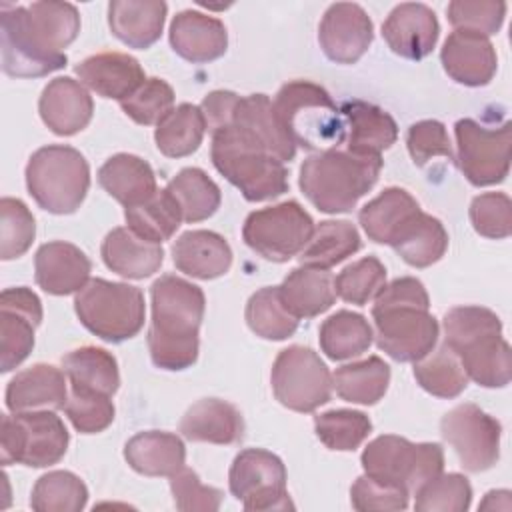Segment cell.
Wrapping results in <instances>:
<instances>
[{
	"label": "cell",
	"mask_w": 512,
	"mask_h": 512,
	"mask_svg": "<svg viewBox=\"0 0 512 512\" xmlns=\"http://www.w3.org/2000/svg\"><path fill=\"white\" fill-rule=\"evenodd\" d=\"M364 474L396 484L414 494L444 470V452L436 442L414 444L402 436L374 438L360 456Z\"/></svg>",
	"instance_id": "8fae6325"
},
{
	"label": "cell",
	"mask_w": 512,
	"mask_h": 512,
	"mask_svg": "<svg viewBox=\"0 0 512 512\" xmlns=\"http://www.w3.org/2000/svg\"><path fill=\"white\" fill-rule=\"evenodd\" d=\"M314 428L320 442L338 452L356 450L372 432V422L358 410H328L314 416Z\"/></svg>",
	"instance_id": "7dc6e473"
},
{
	"label": "cell",
	"mask_w": 512,
	"mask_h": 512,
	"mask_svg": "<svg viewBox=\"0 0 512 512\" xmlns=\"http://www.w3.org/2000/svg\"><path fill=\"white\" fill-rule=\"evenodd\" d=\"M346 122V150L356 154L380 156L398 138V126L394 118L378 108L376 104L364 100H346L340 106Z\"/></svg>",
	"instance_id": "83f0119b"
},
{
	"label": "cell",
	"mask_w": 512,
	"mask_h": 512,
	"mask_svg": "<svg viewBox=\"0 0 512 512\" xmlns=\"http://www.w3.org/2000/svg\"><path fill=\"white\" fill-rule=\"evenodd\" d=\"M70 434L52 410H26L2 416L0 426V460L46 468L62 460Z\"/></svg>",
	"instance_id": "30bf717a"
},
{
	"label": "cell",
	"mask_w": 512,
	"mask_h": 512,
	"mask_svg": "<svg viewBox=\"0 0 512 512\" xmlns=\"http://www.w3.org/2000/svg\"><path fill=\"white\" fill-rule=\"evenodd\" d=\"M42 122L58 136H72L84 130L92 118L94 102L82 82L68 76L54 78L38 100Z\"/></svg>",
	"instance_id": "7402d4cb"
},
{
	"label": "cell",
	"mask_w": 512,
	"mask_h": 512,
	"mask_svg": "<svg viewBox=\"0 0 512 512\" xmlns=\"http://www.w3.org/2000/svg\"><path fill=\"white\" fill-rule=\"evenodd\" d=\"M408 490L376 480L368 474L356 478V482L350 488V502L352 508L360 512L370 510H406L408 508Z\"/></svg>",
	"instance_id": "9f6ffc18"
},
{
	"label": "cell",
	"mask_w": 512,
	"mask_h": 512,
	"mask_svg": "<svg viewBox=\"0 0 512 512\" xmlns=\"http://www.w3.org/2000/svg\"><path fill=\"white\" fill-rule=\"evenodd\" d=\"M62 368L70 380V386L78 390L112 396L120 386L116 358L104 348H76L62 358Z\"/></svg>",
	"instance_id": "8d00e7d4"
},
{
	"label": "cell",
	"mask_w": 512,
	"mask_h": 512,
	"mask_svg": "<svg viewBox=\"0 0 512 512\" xmlns=\"http://www.w3.org/2000/svg\"><path fill=\"white\" fill-rule=\"evenodd\" d=\"M80 32V14L68 2L2 4V70L14 78H38L66 66L68 48Z\"/></svg>",
	"instance_id": "6da1fadb"
},
{
	"label": "cell",
	"mask_w": 512,
	"mask_h": 512,
	"mask_svg": "<svg viewBox=\"0 0 512 512\" xmlns=\"http://www.w3.org/2000/svg\"><path fill=\"white\" fill-rule=\"evenodd\" d=\"M312 232L314 220L296 200L254 210L242 226L246 246L270 262H286L300 254Z\"/></svg>",
	"instance_id": "7c38bea8"
},
{
	"label": "cell",
	"mask_w": 512,
	"mask_h": 512,
	"mask_svg": "<svg viewBox=\"0 0 512 512\" xmlns=\"http://www.w3.org/2000/svg\"><path fill=\"white\" fill-rule=\"evenodd\" d=\"M98 184L124 208L148 200L156 188L152 166L134 154H114L98 170Z\"/></svg>",
	"instance_id": "4dcf8cb0"
},
{
	"label": "cell",
	"mask_w": 512,
	"mask_h": 512,
	"mask_svg": "<svg viewBox=\"0 0 512 512\" xmlns=\"http://www.w3.org/2000/svg\"><path fill=\"white\" fill-rule=\"evenodd\" d=\"M382 158L330 148L308 156L300 166V190L326 214L350 212L378 182Z\"/></svg>",
	"instance_id": "5b68a950"
},
{
	"label": "cell",
	"mask_w": 512,
	"mask_h": 512,
	"mask_svg": "<svg viewBox=\"0 0 512 512\" xmlns=\"http://www.w3.org/2000/svg\"><path fill=\"white\" fill-rule=\"evenodd\" d=\"M418 210L420 206L410 196V192L390 186L362 206V210L358 212V222L370 240L390 246L396 232Z\"/></svg>",
	"instance_id": "d590c367"
},
{
	"label": "cell",
	"mask_w": 512,
	"mask_h": 512,
	"mask_svg": "<svg viewBox=\"0 0 512 512\" xmlns=\"http://www.w3.org/2000/svg\"><path fill=\"white\" fill-rule=\"evenodd\" d=\"M64 412L72 426L82 434L102 432L114 420V404L110 396L78 388H72Z\"/></svg>",
	"instance_id": "f5cc1de1"
},
{
	"label": "cell",
	"mask_w": 512,
	"mask_h": 512,
	"mask_svg": "<svg viewBox=\"0 0 512 512\" xmlns=\"http://www.w3.org/2000/svg\"><path fill=\"white\" fill-rule=\"evenodd\" d=\"M386 284V268L376 256L360 258L348 264L336 278V296L344 302L364 306L368 300L376 298Z\"/></svg>",
	"instance_id": "681fc988"
},
{
	"label": "cell",
	"mask_w": 512,
	"mask_h": 512,
	"mask_svg": "<svg viewBox=\"0 0 512 512\" xmlns=\"http://www.w3.org/2000/svg\"><path fill=\"white\" fill-rule=\"evenodd\" d=\"M42 322L40 298L26 286L0 294V370L10 372L34 348V330Z\"/></svg>",
	"instance_id": "e0dca14e"
},
{
	"label": "cell",
	"mask_w": 512,
	"mask_h": 512,
	"mask_svg": "<svg viewBox=\"0 0 512 512\" xmlns=\"http://www.w3.org/2000/svg\"><path fill=\"white\" fill-rule=\"evenodd\" d=\"M428 308L430 298L418 278L384 284L372 306L378 348L398 362H416L432 352L440 328Z\"/></svg>",
	"instance_id": "3957f363"
},
{
	"label": "cell",
	"mask_w": 512,
	"mask_h": 512,
	"mask_svg": "<svg viewBox=\"0 0 512 512\" xmlns=\"http://www.w3.org/2000/svg\"><path fill=\"white\" fill-rule=\"evenodd\" d=\"M444 344L464 372L484 388H502L512 376V352L502 322L484 306H456L444 314Z\"/></svg>",
	"instance_id": "277c9868"
},
{
	"label": "cell",
	"mask_w": 512,
	"mask_h": 512,
	"mask_svg": "<svg viewBox=\"0 0 512 512\" xmlns=\"http://www.w3.org/2000/svg\"><path fill=\"white\" fill-rule=\"evenodd\" d=\"M276 116L296 146L304 150L338 148L346 138V122L330 94L314 82L284 84L274 100Z\"/></svg>",
	"instance_id": "52a82bcc"
},
{
	"label": "cell",
	"mask_w": 512,
	"mask_h": 512,
	"mask_svg": "<svg viewBox=\"0 0 512 512\" xmlns=\"http://www.w3.org/2000/svg\"><path fill=\"white\" fill-rule=\"evenodd\" d=\"M372 338L374 334L368 320L362 314L350 310H340L326 318L318 332L320 348L330 360L360 356L370 348Z\"/></svg>",
	"instance_id": "b9f144b4"
},
{
	"label": "cell",
	"mask_w": 512,
	"mask_h": 512,
	"mask_svg": "<svg viewBox=\"0 0 512 512\" xmlns=\"http://www.w3.org/2000/svg\"><path fill=\"white\" fill-rule=\"evenodd\" d=\"M512 202L504 192H484L470 204V222L474 230L492 240L508 238L512 232Z\"/></svg>",
	"instance_id": "11a10c76"
},
{
	"label": "cell",
	"mask_w": 512,
	"mask_h": 512,
	"mask_svg": "<svg viewBox=\"0 0 512 512\" xmlns=\"http://www.w3.org/2000/svg\"><path fill=\"white\" fill-rule=\"evenodd\" d=\"M26 188L42 210L72 214L90 188V166L72 146H42L26 164Z\"/></svg>",
	"instance_id": "ba28073f"
},
{
	"label": "cell",
	"mask_w": 512,
	"mask_h": 512,
	"mask_svg": "<svg viewBox=\"0 0 512 512\" xmlns=\"http://www.w3.org/2000/svg\"><path fill=\"white\" fill-rule=\"evenodd\" d=\"M152 320L148 350L162 370L190 368L198 358V330L204 318V292L200 286L174 274L160 276L152 288Z\"/></svg>",
	"instance_id": "7a4b0ae2"
},
{
	"label": "cell",
	"mask_w": 512,
	"mask_h": 512,
	"mask_svg": "<svg viewBox=\"0 0 512 512\" xmlns=\"http://www.w3.org/2000/svg\"><path fill=\"white\" fill-rule=\"evenodd\" d=\"M180 432L190 442L236 444L244 436V418L226 400L202 398L182 416Z\"/></svg>",
	"instance_id": "4316f807"
},
{
	"label": "cell",
	"mask_w": 512,
	"mask_h": 512,
	"mask_svg": "<svg viewBox=\"0 0 512 512\" xmlns=\"http://www.w3.org/2000/svg\"><path fill=\"white\" fill-rule=\"evenodd\" d=\"M206 132L202 110L194 104H178L172 108L154 130L158 150L168 158H184L198 150Z\"/></svg>",
	"instance_id": "ab89813d"
},
{
	"label": "cell",
	"mask_w": 512,
	"mask_h": 512,
	"mask_svg": "<svg viewBox=\"0 0 512 512\" xmlns=\"http://www.w3.org/2000/svg\"><path fill=\"white\" fill-rule=\"evenodd\" d=\"M360 244V234L352 222L324 220L314 228L298 260L302 266L328 270L358 252Z\"/></svg>",
	"instance_id": "74e56055"
},
{
	"label": "cell",
	"mask_w": 512,
	"mask_h": 512,
	"mask_svg": "<svg viewBox=\"0 0 512 512\" xmlns=\"http://www.w3.org/2000/svg\"><path fill=\"white\" fill-rule=\"evenodd\" d=\"M162 0H112L108 4V24L112 34L130 48H150L162 34L166 20Z\"/></svg>",
	"instance_id": "f1b7e54d"
},
{
	"label": "cell",
	"mask_w": 512,
	"mask_h": 512,
	"mask_svg": "<svg viewBox=\"0 0 512 512\" xmlns=\"http://www.w3.org/2000/svg\"><path fill=\"white\" fill-rule=\"evenodd\" d=\"M270 382L276 400L294 412H314L330 400L332 376L324 360L306 346H288L278 352Z\"/></svg>",
	"instance_id": "4fadbf2b"
},
{
	"label": "cell",
	"mask_w": 512,
	"mask_h": 512,
	"mask_svg": "<svg viewBox=\"0 0 512 512\" xmlns=\"http://www.w3.org/2000/svg\"><path fill=\"white\" fill-rule=\"evenodd\" d=\"M36 236L34 216L18 198L0 200V258H20Z\"/></svg>",
	"instance_id": "f907efd6"
},
{
	"label": "cell",
	"mask_w": 512,
	"mask_h": 512,
	"mask_svg": "<svg viewBox=\"0 0 512 512\" xmlns=\"http://www.w3.org/2000/svg\"><path fill=\"white\" fill-rule=\"evenodd\" d=\"M68 400L64 370L52 364H34L18 372L6 386V406L12 412L36 408L58 410Z\"/></svg>",
	"instance_id": "484cf974"
},
{
	"label": "cell",
	"mask_w": 512,
	"mask_h": 512,
	"mask_svg": "<svg viewBox=\"0 0 512 512\" xmlns=\"http://www.w3.org/2000/svg\"><path fill=\"white\" fill-rule=\"evenodd\" d=\"M440 24L432 8L420 2L398 4L382 24L388 48L408 60H422L438 42Z\"/></svg>",
	"instance_id": "d6986e66"
},
{
	"label": "cell",
	"mask_w": 512,
	"mask_h": 512,
	"mask_svg": "<svg viewBox=\"0 0 512 512\" xmlns=\"http://www.w3.org/2000/svg\"><path fill=\"white\" fill-rule=\"evenodd\" d=\"M170 46L188 62L204 64L220 58L228 48V32L222 20L198 10H182L170 24Z\"/></svg>",
	"instance_id": "cb8c5ba5"
},
{
	"label": "cell",
	"mask_w": 512,
	"mask_h": 512,
	"mask_svg": "<svg viewBox=\"0 0 512 512\" xmlns=\"http://www.w3.org/2000/svg\"><path fill=\"white\" fill-rule=\"evenodd\" d=\"M124 218L134 234L148 242L162 244L164 240H170L178 230L182 212L172 194L164 188L156 190L148 200L126 208Z\"/></svg>",
	"instance_id": "60d3db41"
},
{
	"label": "cell",
	"mask_w": 512,
	"mask_h": 512,
	"mask_svg": "<svg viewBox=\"0 0 512 512\" xmlns=\"http://www.w3.org/2000/svg\"><path fill=\"white\" fill-rule=\"evenodd\" d=\"M86 502V484L68 470H54L40 476L30 496V506L38 512H80Z\"/></svg>",
	"instance_id": "bcb514c9"
},
{
	"label": "cell",
	"mask_w": 512,
	"mask_h": 512,
	"mask_svg": "<svg viewBox=\"0 0 512 512\" xmlns=\"http://www.w3.org/2000/svg\"><path fill=\"white\" fill-rule=\"evenodd\" d=\"M442 438L468 472H484L500 456V422L476 404H458L440 420Z\"/></svg>",
	"instance_id": "2e32d148"
},
{
	"label": "cell",
	"mask_w": 512,
	"mask_h": 512,
	"mask_svg": "<svg viewBox=\"0 0 512 512\" xmlns=\"http://www.w3.org/2000/svg\"><path fill=\"white\" fill-rule=\"evenodd\" d=\"M446 12L456 30H472L490 36L500 30L506 4L500 0H454L448 4Z\"/></svg>",
	"instance_id": "db71d44e"
},
{
	"label": "cell",
	"mask_w": 512,
	"mask_h": 512,
	"mask_svg": "<svg viewBox=\"0 0 512 512\" xmlns=\"http://www.w3.org/2000/svg\"><path fill=\"white\" fill-rule=\"evenodd\" d=\"M446 74L464 86H486L498 68V58L488 36L472 30H454L440 50Z\"/></svg>",
	"instance_id": "ffe728a7"
},
{
	"label": "cell",
	"mask_w": 512,
	"mask_h": 512,
	"mask_svg": "<svg viewBox=\"0 0 512 512\" xmlns=\"http://www.w3.org/2000/svg\"><path fill=\"white\" fill-rule=\"evenodd\" d=\"M124 458L138 474L172 476L184 466L186 448L172 432L148 430L138 432L126 442Z\"/></svg>",
	"instance_id": "1f68e13d"
},
{
	"label": "cell",
	"mask_w": 512,
	"mask_h": 512,
	"mask_svg": "<svg viewBox=\"0 0 512 512\" xmlns=\"http://www.w3.org/2000/svg\"><path fill=\"white\" fill-rule=\"evenodd\" d=\"M244 316L250 330L266 340H286L298 328V318L286 308L280 286L256 290L248 298Z\"/></svg>",
	"instance_id": "ee69618b"
},
{
	"label": "cell",
	"mask_w": 512,
	"mask_h": 512,
	"mask_svg": "<svg viewBox=\"0 0 512 512\" xmlns=\"http://www.w3.org/2000/svg\"><path fill=\"white\" fill-rule=\"evenodd\" d=\"M286 308L300 318H314L326 312L336 300L334 276L328 270L300 266L294 268L280 286Z\"/></svg>",
	"instance_id": "e575fe53"
},
{
	"label": "cell",
	"mask_w": 512,
	"mask_h": 512,
	"mask_svg": "<svg viewBox=\"0 0 512 512\" xmlns=\"http://www.w3.org/2000/svg\"><path fill=\"white\" fill-rule=\"evenodd\" d=\"M414 496L418 512H464L472 502V486L462 474H438L420 486Z\"/></svg>",
	"instance_id": "c3c4849f"
},
{
	"label": "cell",
	"mask_w": 512,
	"mask_h": 512,
	"mask_svg": "<svg viewBox=\"0 0 512 512\" xmlns=\"http://www.w3.org/2000/svg\"><path fill=\"white\" fill-rule=\"evenodd\" d=\"M232 496L242 500L246 510H288L294 508L286 492V468L282 460L262 448L242 450L228 474Z\"/></svg>",
	"instance_id": "9a60e30c"
},
{
	"label": "cell",
	"mask_w": 512,
	"mask_h": 512,
	"mask_svg": "<svg viewBox=\"0 0 512 512\" xmlns=\"http://www.w3.org/2000/svg\"><path fill=\"white\" fill-rule=\"evenodd\" d=\"M458 146V166L474 186L500 184L510 170L512 128L504 122L500 128H488L472 118L454 124Z\"/></svg>",
	"instance_id": "5bb4252c"
},
{
	"label": "cell",
	"mask_w": 512,
	"mask_h": 512,
	"mask_svg": "<svg viewBox=\"0 0 512 512\" xmlns=\"http://www.w3.org/2000/svg\"><path fill=\"white\" fill-rule=\"evenodd\" d=\"M390 246L414 268H426L438 262L448 248V232L442 222L422 210L404 222Z\"/></svg>",
	"instance_id": "d6a6232c"
},
{
	"label": "cell",
	"mask_w": 512,
	"mask_h": 512,
	"mask_svg": "<svg viewBox=\"0 0 512 512\" xmlns=\"http://www.w3.org/2000/svg\"><path fill=\"white\" fill-rule=\"evenodd\" d=\"M172 260L186 276L212 280L230 270L232 250L224 236L212 230H188L172 244Z\"/></svg>",
	"instance_id": "d4e9b609"
},
{
	"label": "cell",
	"mask_w": 512,
	"mask_h": 512,
	"mask_svg": "<svg viewBox=\"0 0 512 512\" xmlns=\"http://www.w3.org/2000/svg\"><path fill=\"white\" fill-rule=\"evenodd\" d=\"M176 200L184 222H202L220 208V188L200 168H182L166 186Z\"/></svg>",
	"instance_id": "7bdbcfd3"
},
{
	"label": "cell",
	"mask_w": 512,
	"mask_h": 512,
	"mask_svg": "<svg viewBox=\"0 0 512 512\" xmlns=\"http://www.w3.org/2000/svg\"><path fill=\"white\" fill-rule=\"evenodd\" d=\"M390 366L380 356L340 366L332 376L336 394L352 404H376L388 390Z\"/></svg>",
	"instance_id": "f35d334b"
},
{
	"label": "cell",
	"mask_w": 512,
	"mask_h": 512,
	"mask_svg": "<svg viewBox=\"0 0 512 512\" xmlns=\"http://www.w3.org/2000/svg\"><path fill=\"white\" fill-rule=\"evenodd\" d=\"M74 72L92 92L118 102L132 96L146 80L140 62L124 52H100L88 56L74 66Z\"/></svg>",
	"instance_id": "603a6c76"
},
{
	"label": "cell",
	"mask_w": 512,
	"mask_h": 512,
	"mask_svg": "<svg viewBox=\"0 0 512 512\" xmlns=\"http://www.w3.org/2000/svg\"><path fill=\"white\" fill-rule=\"evenodd\" d=\"M232 124H238L256 136L262 146L280 162H290L294 158L296 144L282 128L274 110V102H270L266 94H250L240 98Z\"/></svg>",
	"instance_id": "836d02e7"
},
{
	"label": "cell",
	"mask_w": 512,
	"mask_h": 512,
	"mask_svg": "<svg viewBox=\"0 0 512 512\" xmlns=\"http://www.w3.org/2000/svg\"><path fill=\"white\" fill-rule=\"evenodd\" d=\"M74 310L80 324L106 342H124L144 326V294L140 288L92 278L76 292Z\"/></svg>",
	"instance_id": "9c48e42d"
},
{
	"label": "cell",
	"mask_w": 512,
	"mask_h": 512,
	"mask_svg": "<svg viewBox=\"0 0 512 512\" xmlns=\"http://www.w3.org/2000/svg\"><path fill=\"white\" fill-rule=\"evenodd\" d=\"M174 106V90L166 80L146 78L144 84L120 102V108L136 124H158Z\"/></svg>",
	"instance_id": "816d5d0a"
},
{
	"label": "cell",
	"mask_w": 512,
	"mask_h": 512,
	"mask_svg": "<svg viewBox=\"0 0 512 512\" xmlns=\"http://www.w3.org/2000/svg\"><path fill=\"white\" fill-rule=\"evenodd\" d=\"M406 146L416 166H424L436 156L454 160L446 126L438 120H420L408 128Z\"/></svg>",
	"instance_id": "680465c9"
},
{
	"label": "cell",
	"mask_w": 512,
	"mask_h": 512,
	"mask_svg": "<svg viewBox=\"0 0 512 512\" xmlns=\"http://www.w3.org/2000/svg\"><path fill=\"white\" fill-rule=\"evenodd\" d=\"M170 490H172L176 508L184 512L218 510L224 496L222 490L202 484L198 474L186 466H182L176 474L170 476Z\"/></svg>",
	"instance_id": "6f0895ef"
},
{
	"label": "cell",
	"mask_w": 512,
	"mask_h": 512,
	"mask_svg": "<svg viewBox=\"0 0 512 512\" xmlns=\"http://www.w3.org/2000/svg\"><path fill=\"white\" fill-rule=\"evenodd\" d=\"M506 498H510V492L508 490H490L488 494H486V498L482 500V504H480V508L482 510H496V508H502V510H510V500H506Z\"/></svg>",
	"instance_id": "94428289"
},
{
	"label": "cell",
	"mask_w": 512,
	"mask_h": 512,
	"mask_svg": "<svg viewBox=\"0 0 512 512\" xmlns=\"http://www.w3.org/2000/svg\"><path fill=\"white\" fill-rule=\"evenodd\" d=\"M100 254L112 272L132 280L152 276L164 262L162 246L140 238L128 226H120L108 232Z\"/></svg>",
	"instance_id": "f546056e"
},
{
	"label": "cell",
	"mask_w": 512,
	"mask_h": 512,
	"mask_svg": "<svg viewBox=\"0 0 512 512\" xmlns=\"http://www.w3.org/2000/svg\"><path fill=\"white\" fill-rule=\"evenodd\" d=\"M238 100H240V96L230 92V90H214V92H210L202 100V104H200L202 116L206 120V128L210 132H216V130L232 124Z\"/></svg>",
	"instance_id": "91938a15"
},
{
	"label": "cell",
	"mask_w": 512,
	"mask_h": 512,
	"mask_svg": "<svg viewBox=\"0 0 512 512\" xmlns=\"http://www.w3.org/2000/svg\"><path fill=\"white\" fill-rule=\"evenodd\" d=\"M414 378L428 394L438 398H456L468 386L458 356L446 344L414 362Z\"/></svg>",
	"instance_id": "f6af8a7d"
},
{
	"label": "cell",
	"mask_w": 512,
	"mask_h": 512,
	"mask_svg": "<svg viewBox=\"0 0 512 512\" xmlns=\"http://www.w3.org/2000/svg\"><path fill=\"white\" fill-rule=\"evenodd\" d=\"M90 272L92 264L88 256L70 242H46L34 256L36 284L52 296L80 292L88 284Z\"/></svg>",
	"instance_id": "44dd1931"
},
{
	"label": "cell",
	"mask_w": 512,
	"mask_h": 512,
	"mask_svg": "<svg viewBox=\"0 0 512 512\" xmlns=\"http://www.w3.org/2000/svg\"><path fill=\"white\" fill-rule=\"evenodd\" d=\"M374 38L370 16L360 4L336 2L324 12L318 26V42L326 58L336 64H354Z\"/></svg>",
	"instance_id": "ac0fdd59"
},
{
	"label": "cell",
	"mask_w": 512,
	"mask_h": 512,
	"mask_svg": "<svg viewBox=\"0 0 512 512\" xmlns=\"http://www.w3.org/2000/svg\"><path fill=\"white\" fill-rule=\"evenodd\" d=\"M210 158L214 168L248 202L272 200L288 190L284 162L274 158L256 136L238 124L212 132Z\"/></svg>",
	"instance_id": "8992f818"
}]
</instances>
